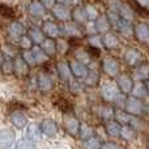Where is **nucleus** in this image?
Returning a JSON list of instances; mask_svg holds the SVG:
<instances>
[{"instance_id": "29", "label": "nucleus", "mask_w": 149, "mask_h": 149, "mask_svg": "<svg viewBox=\"0 0 149 149\" xmlns=\"http://www.w3.org/2000/svg\"><path fill=\"white\" fill-rule=\"evenodd\" d=\"M114 118H115V120L118 122L120 126H124V124H130V123H131L132 115L127 113L126 110L118 109V110H115V115H114Z\"/></svg>"}, {"instance_id": "43", "label": "nucleus", "mask_w": 149, "mask_h": 149, "mask_svg": "<svg viewBox=\"0 0 149 149\" xmlns=\"http://www.w3.org/2000/svg\"><path fill=\"white\" fill-rule=\"evenodd\" d=\"M130 124H131V126L134 127L135 130H143V128H145V122L141 120L139 116H132L131 123H130Z\"/></svg>"}, {"instance_id": "38", "label": "nucleus", "mask_w": 149, "mask_h": 149, "mask_svg": "<svg viewBox=\"0 0 149 149\" xmlns=\"http://www.w3.org/2000/svg\"><path fill=\"white\" fill-rule=\"evenodd\" d=\"M68 86H70L71 93H73V94H80V93H82V90H84L82 84L80 81H77L76 79H71L70 81H68Z\"/></svg>"}, {"instance_id": "40", "label": "nucleus", "mask_w": 149, "mask_h": 149, "mask_svg": "<svg viewBox=\"0 0 149 149\" xmlns=\"http://www.w3.org/2000/svg\"><path fill=\"white\" fill-rule=\"evenodd\" d=\"M84 9H85V13H86L88 20H89V21H95V20H97L98 10H97V8H95L94 5L88 4V5H85V7H84Z\"/></svg>"}, {"instance_id": "10", "label": "nucleus", "mask_w": 149, "mask_h": 149, "mask_svg": "<svg viewBox=\"0 0 149 149\" xmlns=\"http://www.w3.org/2000/svg\"><path fill=\"white\" fill-rule=\"evenodd\" d=\"M124 60L131 67H137L141 63V54L135 49H128L124 52Z\"/></svg>"}, {"instance_id": "48", "label": "nucleus", "mask_w": 149, "mask_h": 149, "mask_svg": "<svg viewBox=\"0 0 149 149\" xmlns=\"http://www.w3.org/2000/svg\"><path fill=\"white\" fill-rule=\"evenodd\" d=\"M56 49H58V51H59L60 54H64V52L68 50L67 41H65V39L59 38V39H58V42H56Z\"/></svg>"}, {"instance_id": "2", "label": "nucleus", "mask_w": 149, "mask_h": 149, "mask_svg": "<svg viewBox=\"0 0 149 149\" xmlns=\"http://www.w3.org/2000/svg\"><path fill=\"white\" fill-rule=\"evenodd\" d=\"M120 94V90H119L116 82H105V84L101 86V95H102L103 101L106 102H115V100L119 97Z\"/></svg>"}, {"instance_id": "42", "label": "nucleus", "mask_w": 149, "mask_h": 149, "mask_svg": "<svg viewBox=\"0 0 149 149\" xmlns=\"http://www.w3.org/2000/svg\"><path fill=\"white\" fill-rule=\"evenodd\" d=\"M89 45L93 49H98L101 50L103 47V42H102V37L101 36H90L89 37Z\"/></svg>"}, {"instance_id": "37", "label": "nucleus", "mask_w": 149, "mask_h": 149, "mask_svg": "<svg viewBox=\"0 0 149 149\" xmlns=\"http://www.w3.org/2000/svg\"><path fill=\"white\" fill-rule=\"evenodd\" d=\"M64 33L70 37H81V31L77 28V25H73V24H65L64 25Z\"/></svg>"}, {"instance_id": "31", "label": "nucleus", "mask_w": 149, "mask_h": 149, "mask_svg": "<svg viewBox=\"0 0 149 149\" xmlns=\"http://www.w3.org/2000/svg\"><path fill=\"white\" fill-rule=\"evenodd\" d=\"M94 136V130L92 126L88 123H80V130H79V137L84 141V140L89 139V137Z\"/></svg>"}, {"instance_id": "32", "label": "nucleus", "mask_w": 149, "mask_h": 149, "mask_svg": "<svg viewBox=\"0 0 149 149\" xmlns=\"http://www.w3.org/2000/svg\"><path fill=\"white\" fill-rule=\"evenodd\" d=\"M119 16H120L122 20H126L128 21V22H132V20H134V16H135V12L134 9H132L130 5L127 4H122L120 9H119Z\"/></svg>"}, {"instance_id": "9", "label": "nucleus", "mask_w": 149, "mask_h": 149, "mask_svg": "<svg viewBox=\"0 0 149 149\" xmlns=\"http://www.w3.org/2000/svg\"><path fill=\"white\" fill-rule=\"evenodd\" d=\"M134 33L140 42H143V43H149V26H148V24H144V22L137 24L134 29Z\"/></svg>"}, {"instance_id": "52", "label": "nucleus", "mask_w": 149, "mask_h": 149, "mask_svg": "<svg viewBox=\"0 0 149 149\" xmlns=\"http://www.w3.org/2000/svg\"><path fill=\"white\" fill-rule=\"evenodd\" d=\"M39 1H41V4L43 5L46 9H52L55 3H56V0H39Z\"/></svg>"}, {"instance_id": "22", "label": "nucleus", "mask_w": 149, "mask_h": 149, "mask_svg": "<svg viewBox=\"0 0 149 149\" xmlns=\"http://www.w3.org/2000/svg\"><path fill=\"white\" fill-rule=\"evenodd\" d=\"M29 38L31 39L34 45H41L42 42L45 41V33L42 29L37 28V26H33V28L29 29V33H28Z\"/></svg>"}, {"instance_id": "59", "label": "nucleus", "mask_w": 149, "mask_h": 149, "mask_svg": "<svg viewBox=\"0 0 149 149\" xmlns=\"http://www.w3.org/2000/svg\"><path fill=\"white\" fill-rule=\"evenodd\" d=\"M58 3H59V4H64V0H56Z\"/></svg>"}, {"instance_id": "34", "label": "nucleus", "mask_w": 149, "mask_h": 149, "mask_svg": "<svg viewBox=\"0 0 149 149\" xmlns=\"http://www.w3.org/2000/svg\"><path fill=\"white\" fill-rule=\"evenodd\" d=\"M115 115V109L113 106H102L100 107V116L103 119L105 122L111 120Z\"/></svg>"}, {"instance_id": "4", "label": "nucleus", "mask_w": 149, "mask_h": 149, "mask_svg": "<svg viewBox=\"0 0 149 149\" xmlns=\"http://www.w3.org/2000/svg\"><path fill=\"white\" fill-rule=\"evenodd\" d=\"M102 70L107 76L115 77L119 73V63L114 58H105L102 60Z\"/></svg>"}, {"instance_id": "56", "label": "nucleus", "mask_w": 149, "mask_h": 149, "mask_svg": "<svg viewBox=\"0 0 149 149\" xmlns=\"http://www.w3.org/2000/svg\"><path fill=\"white\" fill-rule=\"evenodd\" d=\"M136 3H137V4H140L141 7L149 9V0H136Z\"/></svg>"}, {"instance_id": "45", "label": "nucleus", "mask_w": 149, "mask_h": 149, "mask_svg": "<svg viewBox=\"0 0 149 149\" xmlns=\"http://www.w3.org/2000/svg\"><path fill=\"white\" fill-rule=\"evenodd\" d=\"M107 18H109V21H110L111 25H114V26H116V24L120 21V16H119V13L113 12V10H109L107 12Z\"/></svg>"}, {"instance_id": "58", "label": "nucleus", "mask_w": 149, "mask_h": 149, "mask_svg": "<svg viewBox=\"0 0 149 149\" xmlns=\"http://www.w3.org/2000/svg\"><path fill=\"white\" fill-rule=\"evenodd\" d=\"M145 82V88H147V92H148V94H149V79L147 80V81H144Z\"/></svg>"}, {"instance_id": "13", "label": "nucleus", "mask_w": 149, "mask_h": 149, "mask_svg": "<svg viewBox=\"0 0 149 149\" xmlns=\"http://www.w3.org/2000/svg\"><path fill=\"white\" fill-rule=\"evenodd\" d=\"M42 30H43V33L46 34L49 38H58V37L60 36L59 26L55 22H52V21H46V22H43Z\"/></svg>"}, {"instance_id": "35", "label": "nucleus", "mask_w": 149, "mask_h": 149, "mask_svg": "<svg viewBox=\"0 0 149 149\" xmlns=\"http://www.w3.org/2000/svg\"><path fill=\"white\" fill-rule=\"evenodd\" d=\"M74 56H76L77 62L82 63V64H85V65H88L92 62V55L88 51H85V50H77V51L74 52Z\"/></svg>"}, {"instance_id": "17", "label": "nucleus", "mask_w": 149, "mask_h": 149, "mask_svg": "<svg viewBox=\"0 0 149 149\" xmlns=\"http://www.w3.org/2000/svg\"><path fill=\"white\" fill-rule=\"evenodd\" d=\"M120 128L122 126L118 123L116 120H107L105 124V130H106V134L109 135L110 137H119L120 136Z\"/></svg>"}, {"instance_id": "6", "label": "nucleus", "mask_w": 149, "mask_h": 149, "mask_svg": "<svg viewBox=\"0 0 149 149\" xmlns=\"http://www.w3.org/2000/svg\"><path fill=\"white\" fill-rule=\"evenodd\" d=\"M58 131H59V127H58L56 122L52 120V119H45L41 124V132L43 135H46L47 137H54L56 136Z\"/></svg>"}, {"instance_id": "53", "label": "nucleus", "mask_w": 149, "mask_h": 149, "mask_svg": "<svg viewBox=\"0 0 149 149\" xmlns=\"http://www.w3.org/2000/svg\"><path fill=\"white\" fill-rule=\"evenodd\" d=\"M100 149H118V145L113 141H106V143H103V144H101Z\"/></svg>"}, {"instance_id": "5", "label": "nucleus", "mask_w": 149, "mask_h": 149, "mask_svg": "<svg viewBox=\"0 0 149 149\" xmlns=\"http://www.w3.org/2000/svg\"><path fill=\"white\" fill-rule=\"evenodd\" d=\"M37 86H38V89L41 92L47 93L54 88V81H52V79L47 73L41 72L38 74V77H37Z\"/></svg>"}, {"instance_id": "12", "label": "nucleus", "mask_w": 149, "mask_h": 149, "mask_svg": "<svg viewBox=\"0 0 149 149\" xmlns=\"http://www.w3.org/2000/svg\"><path fill=\"white\" fill-rule=\"evenodd\" d=\"M149 79V64H139L132 72V80L135 81H147Z\"/></svg>"}, {"instance_id": "44", "label": "nucleus", "mask_w": 149, "mask_h": 149, "mask_svg": "<svg viewBox=\"0 0 149 149\" xmlns=\"http://www.w3.org/2000/svg\"><path fill=\"white\" fill-rule=\"evenodd\" d=\"M20 46L22 47L24 50H30L33 47V42L29 38V36H22L20 39Z\"/></svg>"}, {"instance_id": "30", "label": "nucleus", "mask_w": 149, "mask_h": 149, "mask_svg": "<svg viewBox=\"0 0 149 149\" xmlns=\"http://www.w3.org/2000/svg\"><path fill=\"white\" fill-rule=\"evenodd\" d=\"M120 137L127 141H131L136 137V130L131 126V124H124L120 128Z\"/></svg>"}, {"instance_id": "14", "label": "nucleus", "mask_w": 149, "mask_h": 149, "mask_svg": "<svg viewBox=\"0 0 149 149\" xmlns=\"http://www.w3.org/2000/svg\"><path fill=\"white\" fill-rule=\"evenodd\" d=\"M13 68L15 73L18 76H25L29 72V64L22 59V56H16L13 60Z\"/></svg>"}, {"instance_id": "19", "label": "nucleus", "mask_w": 149, "mask_h": 149, "mask_svg": "<svg viewBox=\"0 0 149 149\" xmlns=\"http://www.w3.org/2000/svg\"><path fill=\"white\" fill-rule=\"evenodd\" d=\"M58 68V73H59L60 79L63 81H70L72 79V72H71V68H70V63L67 62H59L56 65Z\"/></svg>"}, {"instance_id": "60", "label": "nucleus", "mask_w": 149, "mask_h": 149, "mask_svg": "<svg viewBox=\"0 0 149 149\" xmlns=\"http://www.w3.org/2000/svg\"><path fill=\"white\" fill-rule=\"evenodd\" d=\"M118 149H127V148H124V147H118Z\"/></svg>"}, {"instance_id": "61", "label": "nucleus", "mask_w": 149, "mask_h": 149, "mask_svg": "<svg viewBox=\"0 0 149 149\" xmlns=\"http://www.w3.org/2000/svg\"><path fill=\"white\" fill-rule=\"evenodd\" d=\"M147 148L149 149V140H148V141H147Z\"/></svg>"}, {"instance_id": "26", "label": "nucleus", "mask_w": 149, "mask_h": 149, "mask_svg": "<svg viewBox=\"0 0 149 149\" xmlns=\"http://www.w3.org/2000/svg\"><path fill=\"white\" fill-rule=\"evenodd\" d=\"M102 42L106 49H116L119 46L118 37L113 33H105V36L102 37Z\"/></svg>"}, {"instance_id": "20", "label": "nucleus", "mask_w": 149, "mask_h": 149, "mask_svg": "<svg viewBox=\"0 0 149 149\" xmlns=\"http://www.w3.org/2000/svg\"><path fill=\"white\" fill-rule=\"evenodd\" d=\"M10 119H12V123L15 124V127L17 128H25L28 126V118L24 113L21 111H13L12 115H10Z\"/></svg>"}, {"instance_id": "41", "label": "nucleus", "mask_w": 149, "mask_h": 149, "mask_svg": "<svg viewBox=\"0 0 149 149\" xmlns=\"http://www.w3.org/2000/svg\"><path fill=\"white\" fill-rule=\"evenodd\" d=\"M15 149H36V144H34L33 140L26 137V139H22L21 141H18L16 144Z\"/></svg>"}, {"instance_id": "49", "label": "nucleus", "mask_w": 149, "mask_h": 149, "mask_svg": "<svg viewBox=\"0 0 149 149\" xmlns=\"http://www.w3.org/2000/svg\"><path fill=\"white\" fill-rule=\"evenodd\" d=\"M28 137L30 140H33L34 141V139H38L39 137V131H38V128H36V126H30L29 127V130H28Z\"/></svg>"}, {"instance_id": "15", "label": "nucleus", "mask_w": 149, "mask_h": 149, "mask_svg": "<svg viewBox=\"0 0 149 149\" xmlns=\"http://www.w3.org/2000/svg\"><path fill=\"white\" fill-rule=\"evenodd\" d=\"M24 26L21 22H18V21H13L12 24L9 25V28H8V34H9V37L12 39H18L20 41L21 37L24 36Z\"/></svg>"}, {"instance_id": "7", "label": "nucleus", "mask_w": 149, "mask_h": 149, "mask_svg": "<svg viewBox=\"0 0 149 149\" xmlns=\"http://www.w3.org/2000/svg\"><path fill=\"white\" fill-rule=\"evenodd\" d=\"M116 85H118L120 93L130 94L132 90V86H134V80H132V77L127 76V74H120L116 79Z\"/></svg>"}, {"instance_id": "27", "label": "nucleus", "mask_w": 149, "mask_h": 149, "mask_svg": "<svg viewBox=\"0 0 149 149\" xmlns=\"http://www.w3.org/2000/svg\"><path fill=\"white\" fill-rule=\"evenodd\" d=\"M116 28H118L119 33L123 37H131L134 34V28H132L131 22H128L126 20H122L120 18V21L116 24Z\"/></svg>"}, {"instance_id": "57", "label": "nucleus", "mask_w": 149, "mask_h": 149, "mask_svg": "<svg viewBox=\"0 0 149 149\" xmlns=\"http://www.w3.org/2000/svg\"><path fill=\"white\" fill-rule=\"evenodd\" d=\"M4 59H5V55H4V54H3V52H1V51H0V65H1V63H3V62H4Z\"/></svg>"}, {"instance_id": "23", "label": "nucleus", "mask_w": 149, "mask_h": 149, "mask_svg": "<svg viewBox=\"0 0 149 149\" xmlns=\"http://www.w3.org/2000/svg\"><path fill=\"white\" fill-rule=\"evenodd\" d=\"M82 80H84V85H86V86H90V88L97 86L98 82H100V73L94 70H89L86 76Z\"/></svg>"}, {"instance_id": "3", "label": "nucleus", "mask_w": 149, "mask_h": 149, "mask_svg": "<svg viewBox=\"0 0 149 149\" xmlns=\"http://www.w3.org/2000/svg\"><path fill=\"white\" fill-rule=\"evenodd\" d=\"M63 123H64V128L71 136H77L80 130V122L77 118H74L71 114H64L63 116Z\"/></svg>"}, {"instance_id": "21", "label": "nucleus", "mask_w": 149, "mask_h": 149, "mask_svg": "<svg viewBox=\"0 0 149 149\" xmlns=\"http://www.w3.org/2000/svg\"><path fill=\"white\" fill-rule=\"evenodd\" d=\"M15 144V136L9 131H0V148L9 149Z\"/></svg>"}, {"instance_id": "50", "label": "nucleus", "mask_w": 149, "mask_h": 149, "mask_svg": "<svg viewBox=\"0 0 149 149\" xmlns=\"http://www.w3.org/2000/svg\"><path fill=\"white\" fill-rule=\"evenodd\" d=\"M86 31L89 36H94L97 34V29H95V25H94V21H89L86 24Z\"/></svg>"}, {"instance_id": "47", "label": "nucleus", "mask_w": 149, "mask_h": 149, "mask_svg": "<svg viewBox=\"0 0 149 149\" xmlns=\"http://www.w3.org/2000/svg\"><path fill=\"white\" fill-rule=\"evenodd\" d=\"M21 56H22V59L25 60L29 65H34V64H36V63H34L33 54H31L30 50H24V52H22V55H21Z\"/></svg>"}, {"instance_id": "54", "label": "nucleus", "mask_w": 149, "mask_h": 149, "mask_svg": "<svg viewBox=\"0 0 149 149\" xmlns=\"http://www.w3.org/2000/svg\"><path fill=\"white\" fill-rule=\"evenodd\" d=\"M143 107H144V113L149 115V95H145L143 100Z\"/></svg>"}, {"instance_id": "1", "label": "nucleus", "mask_w": 149, "mask_h": 149, "mask_svg": "<svg viewBox=\"0 0 149 149\" xmlns=\"http://www.w3.org/2000/svg\"><path fill=\"white\" fill-rule=\"evenodd\" d=\"M124 110L132 116H141L144 114V107H143V100L141 98L130 95L126 98V103H124Z\"/></svg>"}, {"instance_id": "36", "label": "nucleus", "mask_w": 149, "mask_h": 149, "mask_svg": "<svg viewBox=\"0 0 149 149\" xmlns=\"http://www.w3.org/2000/svg\"><path fill=\"white\" fill-rule=\"evenodd\" d=\"M0 68H1V72L4 73V74H12V73H15V68H13V60L10 59V58H8V56H5L4 62L1 63Z\"/></svg>"}, {"instance_id": "39", "label": "nucleus", "mask_w": 149, "mask_h": 149, "mask_svg": "<svg viewBox=\"0 0 149 149\" xmlns=\"http://www.w3.org/2000/svg\"><path fill=\"white\" fill-rule=\"evenodd\" d=\"M101 141L95 136H92L89 139L84 140V149H100Z\"/></svg>"}, {"instance_id": "55", "label": "nucleus", "mask_w": 149, "mask_h": 149, "mask_svg": "<svg viewBox=\"0 0 149 149\" xmlns=\"http://www.w3.org/2000/svg\"><path fill=\"white\" fill-rule=\"evenodd\" d=\"M82 0H64V5H73V7H77V5L81 4Z\"/></svg>"}, {"instance_id": "25", "label": "nucleus", "mask_w": 149, "mask_h": 149, "mask_svg": "<svg viewBox=\"0 0 149 149\" xmlns=\"http://www.w3.org/2000/svg\"><path fill=\"white\" fill-rule=\"evenodd\" d=\"M45 9L46 8L41 4L39 0H33L29 5V13H30L33 17H42L45 15Z\"/></svg>"}, {"instance_id": "11", "label": "nucleus", "mask_w": 149, "mask_h": 149, "mask_svg": "<svg viewBox=\"0 0 149 149\" xmlns=\"http://www.w3.org/2000/svg\"><path fill=\"white\" fill-rule=\"evenodd\" d=\"M52 15L60 21H67L71 18V10L68 9L67 5L64 4H55L52 8Z\"/></svg>"}, {"instance_id": "51", "label": "nucleus", "mask_w": 149, "mask_h": 149, "mask_svg": "<svg viewBox=\"0 0 149 149\" xmlns=\"http://www.w3.org/2000/svg\"><path fill=\"white\" fill-rule=\"evenodd\" d=\"M0 15H3V16H12L13 15V12H12V9L10 8H8L7 5H4V4H0Z\"/></svg>"}, {"instance_id": "46", "label": "nucleus", "mask_w": 149, "mask_h": 149, "mask_svg": "<svg viewBox=\"0 0 149 149\" xmlns=\"http://www.w3.org/2000/svg\"><path fill=\"white\" fill-rule=\"evenodd\" d=\"M122 4H123V3H122L120 0H109V10L119 13V9H120Z\"/></svg>"}, {"instance_id": "24", "label": "nucleus", "mask_w": 149, "mask_h": 149, "mask_svg": "<svg viewBox=\"0 0 149 149\" xmlns=\"http://www.w3.org/2000/svg\"><path fill=\"white\" fill-rule=\"evenodd\" d=\"M130 94L134 95V97H137V98H144L145 95L148 94L147 88H145V82L144 81L134 82V86H132V90Z\"/></svg>"}, {"instance_id": "28", "label": "nucleus", "mask_w": 149, "mask_h": 149, "mask_svg": "<svg viewBox=\"0 0 149 149\" xmlns=\"http://www.w3.org/2000/svg\"><path fill=\"white\" fill-rule=\"evenodd\" d=\"M30 51H31V54H33L34 63H36V64H42V63H45L49 59V56L45 54V51L41 49V46H33Z\"/></svg>"}, {"instance_id": "8", "label": "nucleus", "mask_w": 149, "mask_h": 149, "mask_svg": "<svg viewBox=\"0 0 149 149\" xmlns=\"http://www.w3.org/2000/svg\"><path fill=\"white\" fill-rule=\"evenodd\" d=\"M70 68H71V72H72V76H74V79H84L88 73V67L82 63L77 62L76 59L70 62Z\"/></svg>"}, {"instance_id": "18", "label": "nucleus", "mask_w": 149, "mask_h": 149, "mask_svg": "<svg viewBox=\"0 0 149 149\" xmlns=\"http://www.w3.org/2000/svg\"><path fill=\"white\" fill-rule=\"evenodd\" d=\"M94 25H95V29H97V33H109V29H110L111 24L109 21L107 16L102 15V16H98L97 20L94 21Z\"/></svg>"}, {"instance_id": "33", "label": "nucleus", "mask_w": 149, "mask_h": 149, "mask_svg": "<svg viewBox=\"0 0 149 149\" xmlns=\"http://www.w3.org/2000/svg\"><path fill=\"white\" fill-rule=\"evenodd\" d=\"M71 16H72V18L74 20V22H77V24H84V22H86V20H88L85 9L82 7H80V5L74 7V9H73V12Z\"/></svg>"}, {"instance_id": "16", "label": "nucleus", "mask_w": 149, "mask_h": 149, "mask_svg": "<svg viewBox=\"0 0 149 149\" xmlns=\"http://www.w3.org/2000/svg\"><path fill=\"white\" fill-rule=\"evenodd\" d=\"M41 49L43 50L47 56H54L58 52L56 42L54 41V38H45V41L41 43Z\"/></svg>"}]
</instances>
